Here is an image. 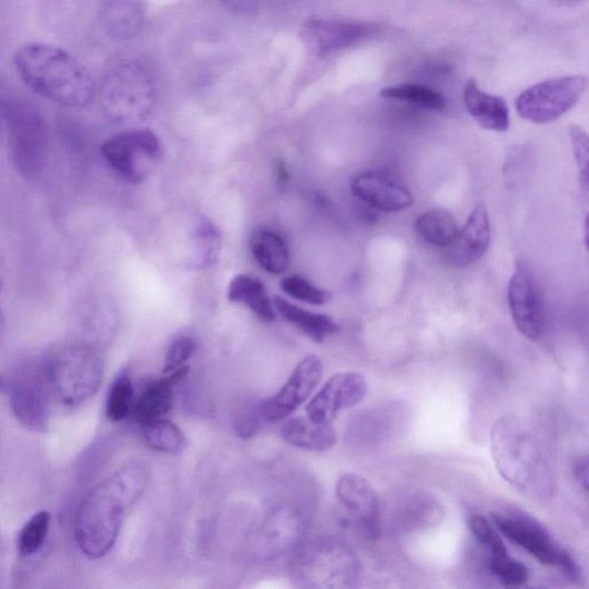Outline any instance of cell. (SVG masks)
Listing matches in <instances>:
<instances>
[{
  "mask_svg": "<svg viewBox=\"0 0 589 589\" xmlns=\"http://www.w3.org/2000/svg\"><path fill=\"white\" fill-rule=\"evenodd\" d=\"M149 469L130 462L98 483L82 500L74 533L81 551L91 560L103 559L116 546L127 512L143 497Z\"/></svg>",
  "mask_w": 589,
  "mask_h": 589,
  "instance_id": "1",
  "label": "cell"
},
{
  "mask_svg": "<svg viewBox=\"0 0 589 589\" xmlns=\"http://www.w3.org/2000/svg\"><path fill=\"white\" fill-rule=\"evenodd\" d=\"M14 63L23 83L46 100L67 108H84L93 101L96 86L90 73L60 48L26 44L16 52Z\"/></svg>",
  "mask_w": 589,
  "mask_h": 589,
  "instance_id": "2",
  "label": "cell"
},
{
  "mask_svg": "<svg viewBox=\"0 0 589 589\" xmlns=\"http://www.w3.org/2000/svg\"><path fill=\"white\" fill-rule=\"evenodd\" d=\"M490 450L501 477L521 493L537 499L553 496L555 478L545 452L516 417L505 416L495 422Z\"/></svg>",
  "mask_w": 589,
  "mask_h": 589,
  "instance_id": "3",
  "label": "cell"
},
{
  "mask_svg": "<svg viewBox=\"0 0 589 589\" xmlns=\"http://www.w3.org/2000/svg\"><path fill=\"white\" fill-rule=\"evenodd\" d=\"M291 573L303 588H350L361 575V563L342 541L321 538L299 549L291 565Z\"/></svg>",
  "mask_w": 589,
  "mask_h": 589,
  "instance_id": "4",
  "label": "cell"
},
{
  "mask_svg": "<svg viewBox=\"0 0 589 589\" xmlns=\"http://www.w3.org/2000/svg\"><path fill=\"white\" fill-rule=\"evenodd\" d=\"M0 93V117L6 121L17 169L26 177L38 174L47 152V127L40 112L22 98Z\"/></svg>",
  "mask_w": 589,
  "mask_h": 589,
  "instance_id": "5",
  "label": "cell"
},
{
  "mask_svg": "<svg viewBox=\"0 0 589 589\" xmlns=\"http://www.w3.org/2000/svg\"><path fill=\"white\" fill-rule=\"evenodd\" d=\"M102 104L116 120L143 117L154 100V84L143 63L119 59L110 64L102 83Z\"/></svg>",
  "mask_w": 589,
  "mask_h": 589,
  "instance_id": "6",
  "label": "cell"
},
{
  "mask_svg": "<svg viewBox=\"0 0 589 589\" xmlns=\"http://www.w3.org/2000/svg\"><path fill=\"white\" fill-rule=\"evenodd\" d=\"M104 366L98 352L88 346L60 351L47 370L49 386L68 406H80L92 398L103 382Z\"/></svg>",
  "mask_w": 589,
  "mask_h": 589,
  "instance_id": "7",
  "label": "cell"
},
{
  "mask_svg": "<svg viewBox=\"0 0 589 589\" xmlns=\"http://www.w3.org/2000/svg\"><path fill=\"white\" fill-rule=\"evenodd\" d=\"M492 519L502 535L527 550L542 566L558 569L573 581L581 578V570L572 556L535 518L522 512H508L492 513Z\"/></svg>",
  "mask_w": 589,
  "mask_h": 589,
  "instance_id": "8",
  "label": "cell"
},
{
  "mask_svg": "<svg viewBox=\"0 0 589 589\" xmlns=\"http://www.w3.org/2000/svg\"><path fill=\"white\" fill-rule=\"evenodd\" d=\"M587 89L583 77L551 79L523 90L517 98L520 118L538 124L559 120L579 101Z\"/></svg>",
  "mask_w": 589,
  "mask_h": 589,
  "instance_id": "9",
  "label": "cell"
},
{
  "mask_svg": "<svg viewBox=\"0 0 589 589\" xmlns=\"http://www.w3.org/2000/svg\"><path fill=\"white\" fill-rule=\"evenodd\" d=\"M160 141L149 129L127 130L108 140L102 153L111 169L129 183H141L160 156Z\"/></svg>",
  "mask_w": 589,
  "mask_h": 589,
  "instance_id": "10",
  "label": "cell"
},
{
  "mask_svg": "<svg viewBox=\"0 0 589 589\" xmlns=\"http://www.w3.org/2000/svg\"><path fill=\"white\" fill-rule=\"evenodd\" d=\"M377 24L346 19H310L301 30L306 46L317 56H330L375 39Z\"/></svg>",
  "mask_w": 589,
  "mask_h": 589,
  "instance_id": "11",
  "label": "cell"
},
{
  "mask_svg": "<svg viewBox=\"0 0 589 589\" xmlns=\"http://www.w3.org/2000/svg\"><path fill=\"white\" fill-rule=\"evenodd\" d=\"M322 373L323 366L318 356L303 358L277 395L259 405L261 417L268 422L288 418L311 397Z\"/></svg>",
  "mask_w": 589,
  "mask_h": 589,
  "instance_id": "12",
  "label": "cell"
},
{
  "mask_svg": "<svg viewBox=\"0 0 589 589\" xmlns=\"http://www.w3.org/2000/svg\"><path fill=\"white\" fill-rule=\"evenodd\" d=\"M306 535V521L297 508L280 506L272 510L254 540L258 560L273 561L300 547Z\"/></svg>",
  "mask_w": 589,
  "mask_h": 589,
  "instance_id": "13",
  "label": "cell"
},
{
  "mask_svg": "<svg viewBox=\"0 0 589 589\" xmlns=\"http://www.w3.org/2000/svg\"><path fill=\"white\" fill-rule=\"evenodd\" d=\"M49 381L40 371L20 373L8 382L13 413L24 428L32 432H46L50 419Z\"/></svg>",
  "mask_w": 589,
  "mask_h": 589,
  "instance_id": "14",
  "label": "cell"
},
{
  "mask_svg": "<svg viewBox=\"0 0 589 589\" xmlns=\"http://www.w3.org/2000/svg\"><path fill=\"white\" fill-rule=\"evenodd\" d=\"M508 302L518 331L530 340L539 339L545 325L541 291L532 273L521 264L510 279Z\"/></svg>",
  "mask_w": 589,
  "mask_h": 589,
  "instance_id": "15",
  "label": "cell"
},
{
  "mask_svg": "<svg viewBox=\"0 0 589 589\" xmlns=\"http://www.w3.org/2000/svg\"><path fill=\"white\" fill-rule=\"evenodd\" d=\"M368 383L363 375L342 372L335 375L318 391L307 407L308 417L321 423H332L339 413L358 403L367 396Z\"/></svg>",
  "mask_w": 589,
  "mask_h": 589,
  "instance_id": "16",
  "label": "cell"
},
{
  "mask_svg": "<svg viewBox=\"0 0 589 589\" xmlns=\"http://www.w3.org/2000/svg\"><path fill=\"white\" fill-rule=\"evenodd\" d=\"M351 191L357 199L387 213L403 211L413 203V196L402 181L378 171L359 174Z\"/></svg>",
  "mask_w": 589,
  "mask_h": 589,
  "instance_id": "17",
  "label": "cell"
},
{
  "mask_svg": "<svg viewBox=\"0 0 589 589\" xmlns=\"http://www.w3.org/2000/svg\"><path fill=\"white\" fill-rule=\"evenodd\" d=\"M337 498L369 536H377L380 505L367 478L352 472L345 473L337 483Z\"/></svg>",
  "mask_w": 589,
  "mask_h": 589,
  "instance_id": "18",
  "label": "cell"
},
{
  "mask_svg": "<svg viewBox=\"0 0 589 589\" xmlns=\"http://www.w3.org/2000/svg\"><path fill=\"white\" fill-rule=\"evenodd\" d=\"M490 243V221L486 207L479 203L462 231L447 247L446 259L455 269H466L479 261Z\"/></svg>",
  "mask_w": 589,
  "mask_h": 589,
  "instance_id": "19",
  "label": "cell"
},
{
  "mask_svg": "<svg viewBox=\"0 0 589 589\" xmlns=\"http://www.w3.org/2000/svg\"><path fill=\"white\" fill-rule=\"evenodd\" d=\"M189 373V367H182L148 385L134 405L132 417L140 425L166 417L174 406V388Z\"/></svg>",
  "mask_w": 589,
  "mask_h": 589,
  "instance_id": "20",
  "label": "cell"
},
{
  "mask_svg": "<svg viewBox=\"0 0 589 589\" xmlns=\"http://www.w3.org/2000/svg\"><path fill=\"white\" fill-rule=\"evenodd\" d=\"M142 0H104L100 20L107 34L118 41L136 39L144 23Z\"/></svg>",
  "mask_w": 589,
  "mask_h": 589,
  "instance_id": "21",
  "label": "cell"
},
{
  "mask_svg": "<svg viewBox=\"0 0 589 589\" xmlns=\"http://www.w3.org/2000/svg\"><path fill=\"white\" fill-rule=\"evenodd\" d=\"M465 104L469 114L485 129L505 133L510 127V112L501 97L483 92L470 79L465 88Z\"/></svg>",
  "mask_w": 589,
  "mask_h": 589,
  "instance_id": "22",
  "label": "cell"
},
{
  "mask_svg": "<svg viewBox=\"0 0 589 589\" xmlns=\"http://www.w3.org/2000/svg\"><path fill=\"white\" fill-rule=\"evenodd\" d=\"M281 435L289 445L309 451L330 450L338 439L331 423L316 422L309 417L288 419L282 425Z\"/></svg>",
  "mask_w": 589,
  "mask_h": 589,
  "instance_id": "23",
  "label": "cell"
},
{
  "mask_svg": "<svg viewBox=\"0 0 589 589\" xmlns=\"http://www.w3.org/2000/svg\"><path fill=\"white\" fill-rule=\"evenodd\" d=\"M273 305L287 322L315 342L321 343L339 332V325L330 316L306 310L280 297L274 298Z\"/></svg>",
  "mask_w": 589,
  "mask_h": 589,
  "instance_id": "24",
  "label": "cell"
},
{
  "mask_svg": "<svg viewBox=\"0 0 589 589\" xmlns=\"http://www.w3.org/2000/svg\"><path fill=\"white\" fill-rule=\"evenodd\" d=\"M229 302L244 305L261 321L272 322L277 318L273 300L269 297L266 284L259 279L246 274H239L227 291Z\"/></svg>",
  "mask_w": 589,
  "mask_h": 589,
  "instance_id": "25",
  "label": "cell"
},
{
  "mask_svg": "<svg viewBox=\"0 0 589 589\" xmlns=\"http://www.w3.org/2000/svg\"><path fill=\"white\" fill-rule=\"evenodd\" d=\"M250 247L258 266L268 273L280 276L288 271L289 248L278 233L260 231L252 237Z\"/></svg>",
  "mask_w": 589,
  "mask_h": 589,
  "instance_id": "26",
  "label": "cell"
},
{
  "mask_svg": "<svg viewBox=\"0 0 589 589\" xmlns=\"http://www.w3.org/2000/svg\"><path fill=\"white\" fill-rule=\"evenodd\" d=\"M417 234L422 241L440 248L449 247L460 229L452 214L440 208L423 212L415 222Z\"/></svg>",
  "mask_w": 589,
  "mask_h": 589,
  "instance_id": "27",
  "label": "cell"
},
{
  "mask_svg": "<svg viewBox=\"0 0 589 589\" xmlns=\"http://www.w3.org/2000/svg\"><path fill=\"white\" fill-rule=\"evenodd\" d=\"M147 445L159 452L179 453L187 447V439L177 425L166 418L141 425Z\"/></svg>",
  "mask_w": 589,
  "mask_h": 589,
  "instance_id": "28",
  "label": "cell"
},
{
  "mask_svg": "<svg viewBox=\"0 0 589 589\" xmlns=\"http://www.w3.org/2000/svg\"><path fill=\"white\" fill-rule=\"evenodd\" d=\"M387 100L406 102L430 111H442L447 108L446 97L435 89L418 84H401L381 90Z\"/></svg>",
  "mask_w": 589,
  "mask_h": 589,
  "instance_id": "29",
  "label": "cell"
},
{
  "mask_svg": "<svg viewBox=\"0 0 589 589\" xmlns=\"http://www.w3.org/2000/svg\"><path fill=\"white\" fill-rule=\"evenodd\" d=\"M221 251V236L218 228L204 221L196 228L192 240V260L196 269L214 266Z\"/></svg>",
  "mask_w": 589,
  "mask_h": 589,
  "instance_id": "30",
  "label": "cell"
},
{
  "mask_svg": "<svg viewBox=\"0 0 589 589\" xmlns=\"http://www.w3.org/2000/svg\"><path fill=\"white\" fill-rule=\"evenodd\" d=\"M50 523L49 511H40L27 521L18 538L20 558L28 559L41 551L49 535Z\"/></svg>",
  "mask_w": 589,
  "mask_h": 589,
  "instance_id": "31",
  "label": "cell"
},
{
  "mask_svg": "<svg viewBox=\"0 0 589 589\" xmlns=\"http://www.w3.org/2000/svg\"><path fill=\"white\" fill-rule=\"evenodd\" d=\"M137 398L136 389L127 375L118 377L109 391L107 417L112 422H120L132 416Z\"/></svg>",
  "mask_w": 589,
  "mask_h": 589,
  "instance_id": "32",
  "label": "cell"
},
{
  "mask_svg": "<svg viewBox=\"0 0 589 589\" xmlns=\"http://www.w3.org/2000/svg\"><path fill=\"white\" fill-rule=\"evenodd\" d=\"M470 528L477 541L489 553V567L502 563L511 558L500 535L493 526H490L486 518L481 516L472 517Z\"/></svg>",
  "mask_w": 589,
  "mask_h": 589,
  "instance_id": "33",
  "label": "cell"
},
{
  "mask_svg": "<svg viewBox=\"0 0 589 589\" xmlns=\"http://www.w3.org/2000/svg\"><path fill=\"white\" fill-rule=\"evenodd\" d=\"M280 287L289 298L311 306H325L332 300V293L329 290L321 289L299 276L284 278Z\"/></svg>",
  "mask_w": 589,
  "mask_h": 589,
  "instance_id": "34",
  "label": "cell"
},
{
  "mask_svg": "<svg viewBox=\"0 0 589 589\" xmlns=\"http://www.w3.org/2000/svg\"><path fill=\"white\" fill-rule=\"evenodd\" d=\"M196 351V343L190 337H180L171 345L163 366L162 375L173 372L187 366Z\"/></svg>",
  "mask_w": 589,
  "mask_h": 589,
  "instance_id": "35",
  "label": "cell"
},
{
  "mask_svg": "<svg viewBox=\"0 0 589 589\" xmlns=\"http://www.w3.org/2000/svg\"><path fill=\"white\" fill-rule=\"evenodd\" d=\"M570 138L575 151V158L579 172L580 186L588 190V137L580 127L570 128Z\"/></svg>",
  "mask_w": 589,
  "mask_h": 589,
  "instance_id": "36",
  "label": "cell"
},
{
  "mask_svg": "<svg viewBox=\"0 0 589 589\" xmlns=\"http://www.w3.org/2000/svg\"><path fill=\"white\" fill-rule=\"evenodd\" d=\"M490 572L503 585L517 587L526 585L529 580V571L526 566L515 561L512 558L497 565L489 567Z\"/></svg>",
  "mask_w": 589,
  "mask_h": 589,
  "instance_id": "37",
  "label": "cell"
},
{
  "mask_svg": "<svg viewBox=\"0 0 589 589\" xmlns=\"http://www.w3.org/2000/svg\"><path fill=\"white\" fill-rule=\"evenodd\" d=\"M224 7L241 14L252 16L259 10V0H220Z\"/></svg>",
  "mask_w": 589,
  "mask_h": 589,
  "instance_id": "38",
  "label": "cell"
},
{
  "mask_svg": "<svg viewBox=\"0 0 589 589\" xmlns=\"http://www.w3.org/2000/svg\"><path fill=\"white\" fill-rule=\"evenodd\" d=\"M573 472L576 479L579 481L580 486L586 490L588 489V461L587 457H581L575 463Z\"/></svg>",
  "mask_w": 589,
  "mask_h": 589,
  "instance_id": "39",
  "label": "cell"
},
{
  "mask_svg": "<svg viewBox=\"0 0 589 589\" xmlns=\"http://www.w3.org/2000/svg\"><path fill=\"white\" fill-rule=\"evenodd\" d=\"M7 389H8V381L3 377H0V391H7Z\"/></svg>",
  "mask_w": 589,
  "mask_h": 589,
  "instance_id": "40",
  "label": "cell"
}]
</instances>
